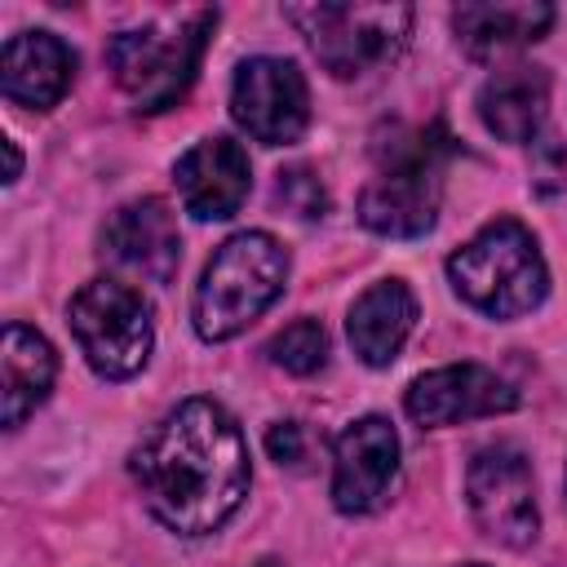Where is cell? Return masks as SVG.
<instances>
[{
  "instance_id": "cell-19",
  "label": "cell",
  "mask_w": 567,
  "mask_h": 567,
  "mask_svg": "<svg viewBox=\"0 0 567 567\" xmlns=\"http://www.w3.org/2000/svg\"><path fill=\"white\" fill-rule=\"evenodd\" d=\"M266 354H270L275 368L292 372V377H310L328 363V332H323L319 319H297V323H288L284 332L270 337Z\"/></svg>"
},
{
  "instance_id": "cell-18",
  "label": "cell",
  "mask_w": 567,
  "mask_h": 567,
  "mask_svg": "<svg viewBox=\"0 0 567 567\" xmlns=\"http://www.w3.org/2000/svg\"><path fill=\"white\" fill-rule=\"evenodd\" d=\"M549 27H554L549 4H461L452 13V31L470 58H492V53L532 44Z\"/></svg>"
},
{
  "instance_id": "cell-23",
  "label": "cell",
  "mask_w": 567,
  "mask_h": 567,
  "mask_svg": "<svg viewBox=\"0 0 567 567\" xmlns=\"http://www.w3.org/2000/svg\"><path fill=\"white\" fill-rule=\"evenodd\" d=\"M257 567H284V563H275V558H266V563H257Z\"/></svg>"
},
{
  "instance_id": "cell-10",
  "label": "cell",
  "mask_w": 567,
  "mask_h": 567,
  "mask_svg": "<svg viewBox=\"0 0 567 567\" xmlns=\"http://www.w3.org/2000/svg\"><path fill=\"white\" fill-rule=\"evenodd\" d=\"M399 478V434L385 416L350 421L332 443V505L341 514H372Z\"/></svg>"
},
{
  "instance_id": "cell-2",
  "label": "cell",
  "mask_w": 567,
  "mask_h": 567,
  "mask_svg": "<svg viewBox=\"0 0 567 567\" xmlns=\"http://www.w3.org/2000/svg\"><path fill=\"white\" fill-rule=\"evenodd\" d=\"M213 27H217V9H190L177 22H146L137 31L111 35L106 66L120 93L133 102V111L155 115L186 97Z\"/></svg>"
},
{
  "instance_id": "cell-16",
  "label": "cell",
  "mask_w": 567,
  "mask_h": 567,
  "mask_svg": "<svg viewBox=\"0 0 567 567\" xmlns=\"http://www.w3.org/2000/svg\"><path fill=\"white\" fill-rule=\"evenodd\" d=\"M58 377V354L53 346L27 328V323H4V350H0V394H4V425L18 430L53 390Z\"/></svg>"
},
{
  "instance_id": "cell-6",
  "label": "cell",
  "mask_w": 567,
  "mask_h": 567,
  "mask_svg": "<svg viewBox=\"0 0 567 567\" xmlns=\"http://www.w3.org/2000/svg\"><path fill=\"white\" fill-rule=\"evenodd\" d=\"M66 323L80 354L102 381H128L151 359V301L124 279H89L71 297Z\"/></svg>"
},
{
  "instance_id": "cell-15",
  "label": "cell",
  "mask_w": 567,
  "mask_h": 567,
  "mask_svg": "<svg viewBox=\"0 0 567 567\" xmlns=\"http://www.w3.org/2000/svg\"><path fill=\"white\" fill-rule=\"evenodd\" d=\"M412 323H416V297H412V288L403 279H381V284H372L368 292L354 297L350 319H346V332H350L354 354L368 368H385L403 350Z\"/></svg>"
},
{
  "instance_id": "cell-9",
  "label": "cell",
  "mask_w": 567,
  "mask_h": 567,
  "mask_svg": "<svg viewBox=\"0 0 567 567\" xmlns=\"http://www.w3.org/2000/svg\"><path fill=\"white\" fill-rule=\"evenodd\" d=\"M235 124L261 146H292L310 124V89L288 58H248L230 84Z\"/></svg>"
},
{
  "instance_id": "cell-20",
  "label": "cell",
  "mask_w": 567,
  "mask_h": 567,
  "mask_svg": "<svg viewBox=\"0 0 567 567\" xmlns=\"http://www.w3.org/2000/svg\"><path fill=\"white\" fill-rule=\"evenodd\" d=\"M275 199L288 213L306 217V221L310 217H323V208H328V190H323V182L310 168H284L279 182H275Z\"/></svg>"
},
{
  "instance_id": "cell-4",
  "label": "cell",
  "mask_w": 567,
  "mask_h": 567,
  "mask_svg": "<svg viewBox=\"0 0 567 567\" xmlns=\"http://www.w3.org/2000/svg\"><path fill=\"white\" fill-rule=\"evenodd\" d=\"M447 279L461 301L487 319H518L545 301L549 270L532 230L514 217L487 221L465 248L447 257Z\"/></svg>"
},
{
  "instance_id": "cell-22",
  "label": "cell",
  "mask_w": 567,
  "mask_h": 567,
  "mask_svg": "<svg viewBox=\"0 0 567 567\" xmlns=\"http://www.w3.org/2000/svg\"><path fill=\"white\" fill-rule=\"evenodd\" d=\"M4 155H9V177H4V182H13V177L22 173V155H18V142H9V137H4Z\"/></svg>"
},
{
  "instance_id": "cell-5",
  "label": "cell",
  "mask_w": 567,
  "mask_h": 567,
  "mask_svg": "<svg viewBox=\"0 0 567 567\" xmlns=\"http://www.w3.org/2000/svg\"><path fill=\"white\" fill-rule=\"evenodd\" d=\"M284 18L306 35L323 71L350 80L399 58L416 13L412 4H284Z\"/></svg>"
},
{
  "instance_id": "cell-3",
  "label": "cell",
  "mask_w": 567,
  "mask_h": 567,
  "mask_svg": "<svg viewBox=\"0 0 567 567\" xmlns=\"http://www.w3.org/2000/svg\"><path fill=\"white\" fill-rule=\"evenodd\" d=\"M288 284V248L266 230L230 235L213 261L204 266V279L195 288V332L204 341H230L239 337L261 310L275 306V297Z\"/></svg>"
},
{
  "instance_id": "cell-1",
  "label": "cell",
  "mask_w": 567,
  "mask_h": 567,
  "mask_svg": "<svg viewBox=\"0 0 567 567\" xmlns=\"http://www.w3.org/2000/svg\"><path fill=\"white\" fill-rule=\"evenodd\" d=\"M133 483L146 509L177 536L217 532L248 496V443L235 416L213 399L177 403L137 447Z\"/></svg>"
},
{
  "instance_id": "cell-21",
  "label": "cell",
  "mask_w": 567,
  "mask_h": 567,
  "mask_svg": "<svg viewBox=\"0 0 567 567\" xmlns=\"http://www.w3.org/2000/svg\"><path fill=\"white\" fill-rule=\"evenodd\" d=\"M266 452H270L275 465L301 470V465H306V434H301V425H297V421H279V425H270V434H266Z\"/></svg>"
},
{
  "instance_id": "cell-11",
  "label": "cell",
  "mask_w": 567,
  "mask_h": 567,
  "mask_svg": "<svg viewBox=\"0 0 567 567\" xmlns=\"http://www.w3.org/2000/svg\"><path fill=\"white\" fill-rule=\"evenodd\" d=\"M403 408L421 430H443V425H461L474 416H496V412L518 408V390L483 363H447V368L416 377L408 385Z\"/></svg>"
},
{
  "instance_id": "cell-14",
  "label": "cell",
  "mask_w": 567,
  "mask_h": 567,
  "mask_svg": "<svg viewBox=\"0 0 567 567\" xmlns=\"http://www.w3.org/2000/svg\"><path fill=\"white\" fill-rule=\"evenodd\" d=\"M75 80V53L53 31H22L4 40L0 89L9 102L31 111H53Z\"/></svg>"
},
{
  "instance_id": "cell-7",
  "label": "cell",
  "mask_w": 567,
  "mask_h": 567,
  "mask_svg": "<svg viewBox=\"0 0 567 567\" xmlns=\"http://www.w3.org/2000/svg\"><path fill=\"white\" fill-rule=\"evenodd\" d=\"M443 142H430V133H416L408 142H399L381 173L363 186L359 195V221L377 235L390 239H416L434 226L439 217V195H443V177H439V159H443Z\"/></svg>"
},
{
  "instance_id": "cell-12",
  "label": "cell",
  "mask_w": 567,
  "mask_h": 567,
  "mask_svg": "<svg viewBox=\"0 0 567 567\" xmlns=\"http://www.w3.org/2000/svg\"><path fill=\"white\" fill-rule=\"evenodd\" d=\"M102 257L151 284H173L182 266V235L164 199L120 204L102 226Z\"/></svg>"
},
{
  "instance_id": "cell-8",
  "label": "cell",
  "mask_w": 567,
  "mask_h": 567,
  "mask_svg": "<svg viewBox=\"0 0 567 567\" xmlns=\"http://www.w3.org/2000/svg\"><path fill=\"white\" fill-rule=\"evenodd\" d=\"M465 501L483 536L509 549H527L540 532L532 465L514 443H487L465 470Z\"/></svg>"
},
{
  "instance_id": "cell-24",
  "label": "cell",
  "mask_w": 567,
  "mask_h": 567,
  "mask_svg": "<svg viewBox=\"0 0 567 567\" xmlns=\"http://www.w3.org/2000/svg\"><path fill=\"white\" fill-rule=\"evenodd\" d=\"M465 567H483V563H465Z\"/></svg>"
},
{
  "instance_id": "cell-17",
  "label": "cell",
  "mask_w": 567,
  "mask_h": 567,
  "mask_svg": "<svg viewBox=\"0 0 567 567\" xmlns=\"http://www.w3.org/2000/svg\"><path fill=\"white\" fill-rule=\"evenodd\" d=\"M545 106H549V75L540 66L496 71L478 89V120L501 142H532L540 133Z\"/></svg>"
},
{
  "instance_id": "cell-13",
  "label": "cell",
  "mask_w": 567,
  "mask_h": 567,
  "mask_svg": "<svg viewBox=\"0 0 567 567\" xmlns=\"http://www.w3.org/2000/svg\"><path fill=\"white\" fill-rule=\"evenodd\" d=\"M173 182H177V195L190 217L226 221L248 199L252 173H248V155L235 137H204L177 159Z\"/></svg>"
}]
</instances>
